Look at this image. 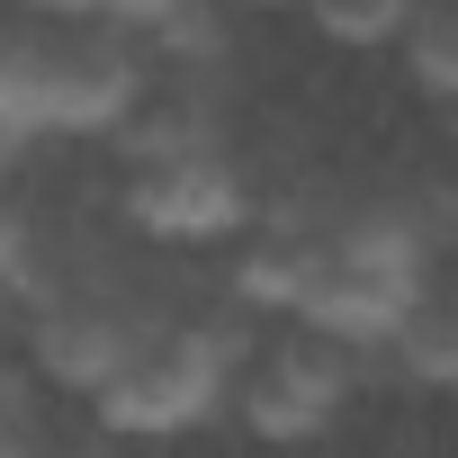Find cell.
<instances>
[{
  "mask_svg": "<svg viewBox=\"0 0 458 458\" xmlns=\"http://www.w3.org/2000/svg\"><path fill=\"white\" fill-rule=\"evenodd\" d=\"M413 10H422V0H306V19L333 46H395Z\"/></svg>",
  "mask_w": 458,
  "mask_h": 458,
  "instance_id": "9c48e42d",
  "label": "cell"
},
{
  "mask_svg": "<svg viewBox=\"0 0 458 458\" xmlns=\"http://www.w3.org/2000/svg\"><path fill=\"white\" fill-rule=\"evenodd\" d=\"M0 288H37V216L0 189Z\"/></svg>",
  "mask_w": 458,
  "mask_h": 458,
  "instance_id": "30bf717a",
  "label": "cell"
},
{
  "mask_svg": "<svg viewBox=\"0 0 458 458\" xmlns=\"http://www.w3.org/2000/svg\"><path fill=\"white\" fill-rule=\"evenodd\" d=\"M126 225L153 243H225L234 225L261 216V189L243 162H225V153H189V162H153V171H126L117 189Z\"/></svg>",
  "mask_w": 458,
  "mask_h": 458,
  "instance_id": "277c9868",
  "label": "cell"
},
{
  "mask_svg": "<svg viewBox=\"0 0 458 458\" xmlns=\"http://www.w3.org/2000/svg\"><path fill=\"white\" fill-rule=\"evenodd\" d=\"M144 99V55L108 19H37L0 28V126L37 135H117V117Z\"/></svg>",
  "mask_w": 458,
  "mask_h": 458,
  "instance_id": "6da1fadb",
  "label": "cell"
},
{
  "mask_svg": "<svg viewBox=\"0 0 458 458\" xmlns=\"http://www.w3.org/2000/svg\"><path fill=\"white\" fill-rule=\"evenodd\" d=\"M386 351H395V369H404L422 395H440V386L458 377V315H449L440 297H413V315L386 333Z\"/></svg>",
  "mask_w": 458,
  "mask_h": 458,
  "instance_id": "8992f818",
  "label": "cell"
},
{
  "mask_svg": "<svg viewBox=\"0 0 458 458\" xmlns=\"http://www.w3.org/2000/svg\"><path fill=\"white\" fill-rule=\"evenodd\" d=\"M108 144L126 153V171L189 162V153H225V144H216V108H207V90H189V81H171L162 99H135V108L117 117Z\"/></svg>",
  "mask_w": 458,
  "mask_h": 458,
  "instance_id": "5b68a950",
  "label": "cell"
},
{
  "mask_svg": "<svg viewBox=\"0 0 458 458\" xmlns=\"http://www.w3.org/2000/svg\"><path fill=\"white\" fill-rule=\"evenodd\" d=\"M153 46H162L171 81H189V72H216V64H225V10H216V0H189V10L153 19Z\"/></svg>",
  "mask_w": 458,
  "mask_h": 458,
  "instance_id": "ba28073f",
  "label": "cell"
},
{
  "mask_svg": "<svg viewBox=\"0 0 458 458\" xmlns=\"http://www.w3.org/2000/svg\"><path fill=\"white\" fill-rule=\"evenodd\" d=\"M243 10H288V0H243Z\"/></svg>",
  "mask_w": 458,
  "mask_h": 458,
  "instance_id": "9a60e30c",
  "label": "cell"
},
{
  "mask_svg": "<svg viewBox=\"0 0 458 458\" xmlns=\"http://www.w3.org/2000/svg\"><path fill=\"white\" fill-rule=\"evenodd\" d=\"M171 10H189V0H108V19H126V28H153Z\"/></svg>",
  "mask_w": 458,
  "mask_h": 458,
  "instance_id": "8fae6325",
  "label": "cell"
},
{
  "mask_svg": "<svg viewBox=\"0 0 458 458\" xmlns=\"http://www.w3.org/2000/svg\"><path fill=\"white\" fill-rule=\"evenodd\" d=\"M19 153H28V144H19V126H0V180L19 171Z\"/></svg>",
  "mask_w": 458,
  "mask_h": 458,
  "instance_id": "4fadbf2b",
  "label": "cell"
},
{
  "mask_svg": "<svg viewBox=\"0 0 458 458\" xmlns=\"http://www.w3.org/2000/svg\"><path fill=\"white\" fill-rule=\"evenodd\" d=\"M28 10H46V19H108V0H28Z\"/></svg>",
  "mask_w": 458,
  "mask_h": 458,
  "instance_id": "7c38bea8",
  "label": "cell"
},
{
  "mask_svg": "<svg viewBox=\"0 0 458 458\" xmlns=\"http://www.w3.org/2000/svg\"><path fill=\"white\" fill-rule=\"evenodd\" d=\"M243 369V333L234 324H216V315H162L126 360L117 377L90 395L99 431H126V440H171V431H198L225 386H234Z\"/></svg>",
  "mask_w": 458,
  "mask_h": 458,
  "instance_id": "7a4b0ae2",
  "label": "cell"
},
{
  "mask_svg": "<svg viewBox=\"0 0 458 458\" xmlns=\"http://www.w3.org/2000/svg\"><path fill=\"white\" fill-rule=\"evenodd\" d=\"M404 72H413V90L431 99V108H449L458 99V19H449V0H422V10L404 19Z\"/></svg>",
  "mask_w": 458,
  "mask_h": 458,
  "instance_id": "52a82bcc",
  "label": "cell"
},
{
  "mask_svg": "<svg viewBox=\"0 0 458 458\" xmlns=\"http://www.w3.org/2000/svg\"><path fill=\"white\" fill-rule=\"evenodd\" d=\"M225 395H243V422L261 440H279V449L324 440L342 422V404H351V351L324 342V333H279L270 351H252L234 369Z\"/></svg>",
  "mask_w": 458,
  "mask_h": 458,
  "instance_id": "3957f363",
  "label": "cell"
},
{
  "mask_svg": "<svg viewBox=\"0 0 458 458\" xmlns=\"http://www.w3.org/2000/svg\"><path fill=\"white\" fill-rule=\"evenodd\" d=\"M0 458H19V422L10 413H0Z\"/></svg>",
  "mask_w": 458,
  "mask_h": 458,
  "instance_id": "5bb4252c",
  "label": "cell"
}]
</instances>
